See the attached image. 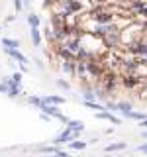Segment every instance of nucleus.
Returning <instances> with one entry per match:
<instances>
[{"mask_svg": "<svg viewBox=\"0 0 147 157\" xmlns=\"http://www.w3.org/2000/svg\"><path fill=\"white\" fill-rule=\"evenodd\" d=\"M77 137H78V132H73V130H69V128L65 126V132L57 136L55 144H65V141H75Z\"/></svg>", "mask_w": 147, "mask_h": 157, "instance_id": "f257e3e1", "label": "nucleus"}, {"mask_svg": "<svg viewBox=\"0 0 147 157\" xmlns=\"http://www.w3.org/2000/svg\"><path fill=\"white\" fill-rule=\"evenodd\" d=\"M6 53H8L10 57H14V59H16V61H20V63H28V59L24 57L22 53L18 51V49H14V47H6Z\"/></svg>", "mask_w": 147, "mask_h": 157, "instance_id": "f03ea898", "label": "nucleus"}, {"mask_svg": "<svg viewBox=\"0 0 147 157\" xmlns=\"http://www.w3.org/2000/svg\"><path fill=\"white\" fill-rule=\"evenodd\" d=\"M96 118H100V120H108V122H112L114 126H118V124H120V120H118L116 116H112L110 112H98V114H96Z\"/></svg>", "mask_w": 147, "mask_h": 157, "instance_id": "7ed1b4c3", "label": "nucleus"}, {"mask_svg": "<svg viewBox=\"0 0 147 157\" xmlns=\"http://www.w3.org/2000/svg\"><path fill=\"white\" fill-rule=\"evenodd\" d=\"M67 128H69V130H73V132H78V134H81V132L85 130V124H82V122H78V120H69V122H67Z\"/></svg>", "mask_w": 147, "mask_h": 157, "instance_id": "20e7f679", "label": "nucleus"}, {"mask_svg": "<svg viewBox=\"0 0 147 157\" xmlns=\"http://www.w3.org/2000/svg\"><path fill=\"white\" fill-rule=\"evenodd\" d=\"M122 149H126V141H116V144L106 145V151H108V153H114V151H122Z\"/></svg>", "mask_w": 147, "mask_h": 157, "instance_id": "39448f33", "label": "nucleus"}, {"mask_svg": "<svg viewBox=\"0 0 147 157\" xmlns=\"http://www.w3.org/2000/svg\"><path fill=\"white\" fill-rule=\"evenodd\" d=\"M32 41H33L36 47L41 45V33H39V28H32Z\"/></svg>", "mask_w": 147, "mask_h": 157, "instance_id": "423d86ee", "label": "nucleus"}, {"mask_svg": "<svg viewBox=\"0 0 147 157\" xmlns=\"http://www.w3.org/2000/svg\"><path fill=\"white\" fill-rule=\"evenodd\" d=\"M43 100L49 102V104H63V102H65V98H63V96H55V94H51V96H45Z\"/></svg>", "mask_w": 147, "mask_h": 157, "instance_id": "0eeeda50", "label": "nucleus"}, {"mask_svg": "<svg viewBox=\"0 0 147 157\" xmlns=\"http://www.w3.org/2000/svg\"><path fill=\"white\" fill-rule=\"evenodd\" d=\"M10 88H12V81L6 78L4 82H0V92H4V94H10Z\"/></svg>", "mask_w": 147, "mask_h": 157, "instance_id": "6e6552de", "label": "nucleus"}, {"mask_svg": "<svg viewBox=\"0 0 147 157\" xmlns=\"http://www.w3.org/2000/svg\"><path fill=\"white\" fill-rule=\"evenodd\" d=\"M28 24L32 28H39V16H36V14H29V16H28Z\"/></svg>", "mask_w": 147, "mask_h": 157, "instance_id": "1a4fd4ad", "label": "nucleus"}, {"mask_svg": "<svg viewBox=\"0 0 147 157\" xmlns=\"http://www.w3.org/2000/svg\"><path fill=\"white\" fill-rule=\"evenodd\" d=\"M2 45H4V47H14V49H16V47H20V43L16 41V39H8V37H4V39H2Z\"/></svg>", "mask_w": 147, "mask_h": 157, "instance_id": "9d476101", "label": "nucleus"}, {"mask_svg": "<svg viewBox=\"0 0 147 157\" xmlns=\"http://www.w3.org/2000/svg\"><path fill=\"white\" fill-rule=\"evenodd\" d=\"M85 106L86 108H92V110H104V106H100L98 102H94V100H85Z\"/></svg>", "mask_w": 147, "mask_h": 157, "instance_id": "9b49d317", "label": "nucleus"}, {"mask_svg": "<svg viewBox=\"0 0 147 157\" xmlns=\"http://www.w3.org/2000/svg\"><path fill=\"white\" fill-rule=\"evenodd\" d=\"M126 118H131V120H143V114L141 112H134V110H130L127 114H124Z\"/></svg>", "mask_w": 147, "mask_h": 157, "instance_id": "f8f14e48", "label": "nucleus"}, {"mask_svg": "<svg viewBox=\"0 0 147 157\" xmlns=\"http://www.w3.org/2000/svg\"><path fill=\"white\" fill-rule=\"evenodd\" d=\"M86 147V141H71V149H85Z\"/></svg>", "mask_w": 147, "mask_h": 157, "instance_id": "ddd939ff", "label": "nucleus"}, {"mask_svg": "<svg viewBox=\"0 0 147 157\" xmlns=\"http://www.w3.org/2000/svg\"><path fill=\"white\" fill-rule=\"evenodd\" d=\"M131 110V104H126V102H120V112L122 114H127Z\"/></svg>", "mask_w": 147, "mask_h": 157, "instance_id": "4468645a", "label": "nucleus"}, {"mask_svg": "<svg viewBox=\"0 0 147 157\" xmlns=\"http://www.w3.org/2000/svg\"><path fill=\"white\" fill-rule=\"evenodd\" d=\"M29 100V104H36V106H41V102H43V98H37V96H29L28 98Z\"/></svg>", "mask_w": 147, "mask_h": 157, "instance_id": "2eb2a0df", "label": "nucleus"}, {"mask_svg": "<svg viewBox=\"0 0 147 157\" xmlns=\"http://www.w3.org/2000/svg\"><path fill=\"white\" fill-rule=\"evenodd\" d=\"M10 78H12L14 85H20V81H22V73H14V75L10 77Z\"/></svg>", "mask_w": 147, "mask_h": 157, "instance_id": "dca6fc26", "label": "nucleus"}, {"mask_svg": "<svg viewBox=\"0 0 147 157\" xmlns=\"http://www.w3.org/2000/svg\"><path fill=\"white\" fill-rule=\"evenodd\" d=\"M45 157H71V155L65 153V151H57V153H49V155H45Z\"/></svg>", "mask_w": 147, "mask_h": 157, "instance_id": "f3484780", "label": "nucleus"}, {"mask_svg": "<svg viewBox=\"0 0 147 157\" xmlns=\"http://www.w3.org/2000/svg\"><path fill=\"white\" fill-rule=\"evenodd\" d=\"M82 96H85V100H94V98H96V94H94V92H90V90H86Z\"/></svg>", "mask_w": 147, "mask_h": 157, "instance_id": "a211bd4d", "label": "nucleus"}, {"mask_svg": "<svg viewBox=\"0 0 147 157\" xmlns=\"http://www.w3.org/2000/svg\"><path fill=\"white\" fill-rule=\"evenodd\" d=\"M108 108H110L112 112H116V110H120V104H112V102H108Z\"/></svg>", "mask_w": 147, "mask_h": 157, "instance_id": "6ab92c4d", "label": "nucleus"}, {"mask_svg": "<svg viewBox=\"0 0 147 157\" xmlns=\"http://www.w3.org/2000/svg\"><path fill=\"white\" fill-rule=\"evenodd\" d=\"M14 6H16V10L20 12V10H22V6H24V4H22V0H16V2H14Z\"/></svg>", "mask_w": 147, "mask_h": 157, "instance_id": "aec40b11", "label": "nucleus"}, {"mask_svg": "<svg viewBox=\"0 0 147 157\" xmlns=\"http://www.w3.org/2000/svg\"><path fill=\"white\" fill-rule=\"evenodd\" d=\"M57 85H59V86H61V88H69V85H67V82H65V81H59V82H57Z\"/></svg>", "mask_w": 147, "mask_h": 157, "instance_id": "412c9836", "label": "nucleus"}, {"mask_svg": "<svg viewBox=\"0 0 147 157\" xmlns=\"http://www.w3.org/2000/svg\"><path fill=\"white\" fill-rule=\"evenodd\" d=\"M137 149H139V151H143V153H147V144H143V145H139V147H137Z\"/></svg>", "mask_w": 147, "mask_h": 157, "instance_id": "4be33fe9", "label": "nucleus"}, {"mask_svg": "<svg viewBox=\"0 0 147 157\" xmlns=\"http://www.w3.org/2000/svg\"><path fill=\"white\" fill-rule=\"evenodd\" d=\"M139 126H141V128H147V118H143V120L139 122Z\"/></svg>", "mask_w": 147, "mask_h": 157, "instance_id": "5701e85b", "label": "nucleus"}, {"mask_svg": "<svg viewBox=\"0 0 147 157\" xmlns=\"http://www.w3.org/2000/svg\"><path fill=\"white\" fill-rule=\"evenodd\" d=\"M145 32H147V22H145Z\"/></svg>", "mask_w": 147, "mask_h": 157, "instance_id": "b1692460", "label": "nucleus"}, {"mask_svg": "<svg viewBox=\"0 0 147 157\" xmlns=\"http://www.w3.org/2000/svg\"><path fill=\"white\" fill-rule=\"evenodd\" d=\"M145 137H147V132H145Z\"/></svg>", "mask_w": 147, "mask_h": 157, "instance_id": "393cba45", "label": "nucleus"}]
</instances>
